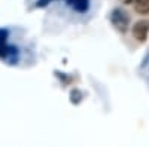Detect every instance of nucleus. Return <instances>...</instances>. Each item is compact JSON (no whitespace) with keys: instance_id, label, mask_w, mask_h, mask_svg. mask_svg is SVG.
<instances>
[{"instance_id":"nucleus-1","label":"nucleus","mask_w":149,"mask_h":147,"mask_svg":"<svg viewBox=\"0 0 149 147\" xmlns=\"http://www.w3.org/2000/svg\"><path fill=\"white\" fill-rule=\"evenodd\" d=\"M0 59L8 64H17L19 59L18 48L8 43V31L6 30H0Z\"/></svg>"},{"instance_id":"nucleus-2","label":"nucleus","mask_w":149,"mask_h":147,"mask_svg":"<svg viewBox=\"0 0 149 147\" xmlns=\"http://www.w3.org/2000/svg\"><path fill=\"white\" fill-rule=\"evenodd\" d=\"M110 22L115 27L116 31L119 33H127L130 27V17L125 10H122L121 8H115L110 12Z\"/></svg>"},{"instance_id":"nucleus-3","label":"nucleus","mask_w":149,"mask_h":147,"mask_svg":"<svg viewBox=\"0 0 149 147\" xmlns=\"http://www.w3.org/2000/svg\"><path fill=\"white\" fill-rule=\"evenodd\" d=\"M148 34H149V22L146 21H137L133 27V37L143 43L148 40Z\"/></svg>"},{"instance_id":"nucleus-4","label":"nucleus","mask_w":149,"mask_h":147,"mask_svg":"<svg viewBox=\"0 0 149 147\" xmlns=\"http://www.w3.org/2000/svg\"><path fill=\"white\" fill-rule=\"evenodd\" d=\"M64 2L67 3V6L79 14H85L90 9V0H64Z\"/></svg>"},{"instance_id":"nucleus-5","label":"nucleus","mask_w":149,"mask_h":147,"mask_svg":"<svg viewBox=\"0 0 149 147\" xmlns=\"http://www.w3.org/2000/svg\"><path fill=\"white\" fill-rule=\"evenodd\" d=\"M134 9L139 14H149V0H136L134 2Z\"/></svg>"},{"instance_id":"nucleus-6","label":"nucleus","mask_w":149,"mask_h":147,"mask_svg":"<svg viewBox=\"0 0 149 147\" xmlns=\"http://www.w3.org/2000/svg\"><path fill=\"white\" fill-rule=\"evenodd\" d=\"M48 2H51V0H39L37 6H45V5H48Z\"/></svg>"},{"instance_id":"nucleus-7","label":"nucleus","mask_w":149,"mask_h":147,"mask_svg":"<svg viewBox=\"0 0 149 147\" xmlns=\"http://www.w3.org/2000/svg\"><path fill=\"white\" fill-rule=\"evenodd\" d=\"M121 2L124 3V5H131V3H134L136 0H121Z\"/></svg>"}]
</instances>
